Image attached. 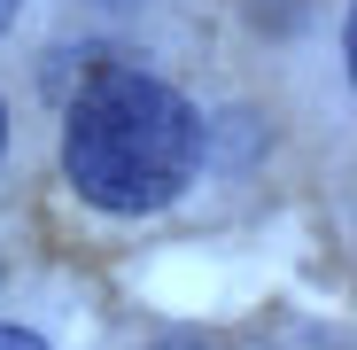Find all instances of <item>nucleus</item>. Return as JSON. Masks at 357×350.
<instances>
[{
  "mask_svg": "<svg viewBox=\"0 0 357 350\" xmlns=\"http://www.w3.org/2000/svg\"><path fill=\"white\" fill-rule=\"evenodd\" d=\"M195 156L202 117L187 109V94H171L132 63H101L63 109V180L109 218H148L178 203L195 180Z\"/></svg>",
  "mask_w": 357,
  "mask_h": 350,
  "instance_id": "f257e3e1",
  "label": "nucleus"
},
{
  "mask_svg": "<svg viewBox=\"0 0 357 350\" xmlns=\"http://www.w3.org/2000/svg\"><path fill=\"white\" fill-rule=\"evenodd\" d=\"M0 350H47V342H39L31 327H0Z\"/></svg>",
  "mask_w": 357,
  "mask_h": 350,
  "instance_id": "f03ea898",
  "label": "nucleus"
},
{
  "mask_svg": "<svg viewBox=\"0 0 357 350\" xmlns=\"http://www.w3.org/2000/svg\"><path fill=\"white\" fill-rule=\"evenodd\" d=\"M16 8H24V0H0V31H8V24H16Z\"/></svg>",
  "mask_w": 357,
  "mask_h": 350,
  "instance_id": "7ed1b4c3",
  "label": "nucleus"
},
{
  "mask_svg": "<svg viewBox=\"0 0 357 350\" xmlns=\"http://www.w3.org/2000/svg\"><path fill=\"white\" fill-rule=\"evenodd\" d=\"M0 148H8V109H0Z\"/></svg>",
  "mask_w": 357,
  "mask_h": 350,
  "instance_id": "20e7f679",
  "label": "nucleus"
},
{
  "mask_svg": "<svg viewBox=\"0 0 357 350\" xmlns=\"http://www.w3.org/2000/svg\"><path fill=\"white\" fill-rule=\"evenodd\" d=\"M155 350H187V342H155Z\"/></svg>",
  "mask_w": 357,
  "mask_h": 350,
  "instance_id": "39448f33",
  "label": "nucleus"
}]
</instances>
